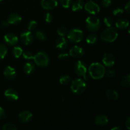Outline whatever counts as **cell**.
Wrapping results in <instances>:
<instances>
[{
	"mask_svg": "<svg viewBox=\"0 0 130 130\" xmlns=\"http://www.w3.org/2000/svg\"><path fill=\"white\" fill-rule=\"evenodd\" d=\"M20 38L22 43L26 45L31 44L33 41V36L31 31H29V30L22 33L20 35Z\"/></svg>",
	"mask_w": 130,
	"mask_h": 130,
	"instance_id": "obj_12",
	"label": "cell"
},
{
	"mask_svg": "<svg viewBox=\"0 0 130 130\" xmlns=\"http://www.w3.org/2000/svg\"><path fill=\"white\" fill-rule=\"evenodd\" d=\"M41 6L45 10H52L58 5L57 0H41Z\"/></svg>",
	"mask_w": 130,
	"mask_h": 130,
	"instance_id": "obj_11",
	"label": "cell"
},
{
	"mask_svg": "<svg viewBox=\"0 0 130 130\" xmlns=\"http://www.w3.org/2000/svg\"><path fill=\"white\" fill-rule=\"evenodd\" d=\"M5 96L10 101H16L19 99V95L13 89H8L5 91Z\"/></svg>",
	"mask_w": 130,
	"mask_h": 130,
	"instance_id": "obj_14",
	"label": "cell"
},
{
	"mask_svg": "<svg viewBox=\"0 0 130 130\" xmlns=\"http://www.w3.org/2000/svg\"><path fill=\"white\" fill-rule=\"evenodd\" d=\"M129 21L128 20H126V19H118L116 22V26L119 29H126V28H128L129 27Z\"/></svg>",
	"mask_w": 130,
	"mask_h": 130,
	"instance_id": "obj_20",
	"label": "cell"
},
{
	"mask_svg": "<svg viewBox=\"0 0 130 130\" xmlns=\"http://www.w3.org/2000/svg\"><path fill=\"white\" fill-rule=\"evenodd\" d=\"M57 33L61 37H65L68 34V30H67V29L66 27H60L57 29Z\"/></svg>",
	"mask_w": 130,
	"mask_h": 130,
	"instance_id": "obj_27",
	"label": "cell"
},
{
	"mask_svg": "<svg viewBox=\"0 0 130 130\" xmlns=\"http://www.w3.org/2000/svg\"><path fill=\"white\" fill-rule=\"evenodd\" d=\"M84 3L82 0H76L73 3L72 6V10L74 11H78L83 8Z\"/></svg>",
	"mask_w": 130,
	"mask_h": 130,
	"instance_id": "obj_21",
	"label": "cell"
},
{
	"mask_svg": "<svg viewBox=\"0 0 130 130\" xmlns=\"http://www.w3.org/2000/svg\"><path fill=\"white\" fill-rule=\"evenodd\" d=\"M97 36L95 34H92L88 36V37L86 39V41L88 44H93L96 43V42L97 41Z\"/></svg>",
	"mask_w": 130,
	"mask_h": 130,
	"instance_id": "obj_24",
	"label": "cell"
},
{
	"mask_svg": "<svg viewBox=\"0 0 130 130\" xmlns=\"http://www.w3.org/2000/svg\"><path fill=\"white\" fill-rule=\"evenodd\" d=\"M19 118L20 121L22 122V123H28L32 118V114L30 112L25 110V111L21 112L19 114Z\"/></svg>",
	"mask_w": 130,
	"mask_h": 130,
	"instance_id": "obj_16",
	"label": "cell"
},
{
	"mask_svg": "<svg viewBox=\"0 0 130 130\" xmlns=\"http://www.w3.org/2000/svg\"><path fill=\"white\" fill-rule=\"evenodd\" d=\"M90 1H92V0H90Z\"/></svg>",
	"mask_w": 130,
	"mask_h": 130,
	"instance_id": "obj_47",
	"label": "cell"
},
{
	"mask_svg": "<svg viewBox=\"0 0 130 130\" xmlns=\"http://www.w3.org/2000/svg\"><path fill=\"white\" fill-rule=\"evenodd\" d=\"M89 74L94 79H100L104 77L105 74V67L99 62L91 63L88 68Z\"/></svg>",
	"mask_w": 130,
	"mask_h": 130,
	"instance_id": "obj_1",
	"label": "cell"
},
{
	"mask_svg": "<svg viewBox=\"0 0 130 130\" xmlns=\"http://www.w3.org/2000/svg\"><path fill=\"white\" fill-rule=\"evenodd\" d=\"M4 40L5 43H7L8 44L11 46L15 45L17 43L19 39L17 36L12 33H8L4 36Z\"/></svg>",
	"mask_w": 130,
	"mask_h": 130,
	"instance_id": "obj_13",
	"label": "cell"
},
{
	"mask_svg": "<svg viewBox=\"0 0 130 130\" xmlns=\"http://www.w3.org/2000/svg\"><path fill=\"white\" fill-rule=\"evenodd\" d=\"M118 37V32L115 28L112 27H109L107 29L104 30L100 35L102 40L105 42L112 43L116 40Z\"/></svg>",
	"mask_w": 130,
	"mask_h": 130,
	"instance_id": "obj_2",
	"label": "cell"
},
{
	"mask_svg": "<svg viewBox=\"0 0 130 130\" xmlns=\"http://www.w3.org/2000/svg\"><path fill=\"white\" fill-rule=\"evenodd\" d=\"M107 76L109 77H110V78H112V77H114V76H116L115 71L112 69L109 70V71H107Z\"/></svg>",
	"mask_w": 130,
	"mask_h": 130,
	"instance_id": "obj_39",
	"label": "cell"
},
{
	"mask_svg": "<svg viewBox=\"0 0 130 130\" xmlns=\"http://www.w3.org/2000/svg\"><path fill=\"white\" fill-rule=\"evenodd\" d=\"M7 21L9 24L17 25V24H19L22 21V17L19 14L14 13H11V15H10Z\"/></svg>",
	"mask_w": 130,
	"mask_h": 130,
	"instance_id": "obj_15",
	"label": "cell"
},
{
	"mask_svg": "<svg viewBox=\"0 0 130 130\" xmlns=\"http://www.w3.org/2000/svg\"><path fill=\"white\" fill-rule=\"evenodd\" d=\"M69 53H60V54L58 55V57L59 59L63 60L67 59V58L69 57Z\"/></svg>",
	"mask_w": 130,
	"mask_h": 130,
	"instance_id": "obj_37",
	"label": "cell"
},
{
	"mask_svg": "<svg viewBox=\"0 0 130 130\" xmlns=\"http://www.w3.org/2000/svg\"><path fill=\"white\" fill-rule=\"evenodd\" d=\"M60 83L62 85H66L69 83L70 81V77L67 75H65V76H62V77L60 78Z\"/></svg>",
	"mask_w": 130,
	"mask_h": 130,
	"instance_id": "obj_29",
	"label": "cell"
},
{
	"mask_svg": "<svg viewBox=\"0 0 130 130\" xmlns=\"http://www.w3.org/2000/svg\"><path fill=\"white\" fill-rule=\"evenodd\" d=\"M104 22L108 27H111L112 25L114 20H113L112 18L110 17H106L104 18Z\"/></svg>",
	"mask_w": 130,
	"mask_h": 130,
	"instance_id": "obj_30",
	"label": "cell"
},
{
	"mask_svg": "<svg viewBox=\"0 0 130 130\" xmlns=\"http://www.w3.org/2000/svg\"><path fill=\"white\" fill-rule=\"evenodd\" d=\"M5 118V112L4 109L0 107V120Z\"/></svg>",
	"mask_w": 130,
	"mask_h": 130,
	"instance_id": "obj_41",
	"label": "cell"
},
{
	"mask_svg": "<svg viewBox=\"0 0 130 130\" xmlns=\"http://www.w3.org/2000/svg\"><path fill=\"white\" fill-rule=\"evenodd\" d=\"M33 59L37 66L41 67L48 66L50 62L49 57L47 55V54H46L44 52H39L36 54L35 55H34Z\"/></svg>",
	"mask_w": 130,
	"mask_h": 130,
	"instance_id": "obj_4",
	"label": "cell"
},
{
	"mask_svg": "<svg viewBox=\"0 0 130 130\" xmlns=\"http://www.w3.org/2000/svg\"><path fill=\"white\" fill-rule=\"evenodd\" d=\"M3 1V0H0V2H1V1Z\"/></svg>",
	"mask_w": 130,
	"mask_h": 130,
	"instance_id": "obj_46",
	"label": "cell"
},
{
	"mask_svg": "<svg viewBox=\"0 0 130 130\" xmlns=\"http://www.w3.org/2000/svg\"><path fill=\"white\" fill-rule=\"evenodd\" d=\"M52 19H53V17H52V14L50 13H46V14L45 15V20L46 22H51L52 21Z\"/></svg>",
	"mask_w": 130,
	"mask_h": 130,
	"instance_id": "obj_40",
	"label": "cell"
},
{
	"mask_svg": "<svg viewBox=\"0 0 130 130\" xmlns=\"http://www.w3.org/2000/svg\"><path fill=\"white\" fill-rule=\"evenodd\" d=\"M67 38L72 43H79L83 38V32L79 29H72L68 32Z\"/></svg>",
	"mask_w": 130,
	"mask_h": 130,
	"instance_id": "obj_6",
	"label": "cell"
},
{
	"mask_svg": "<svg viewBox=\"0 0 130 130\" xmlns=\"http://www.w3.org/2000/svg\"><path fill=\"white\" fill-rule=\"evenodd\" d=\"M112 4V0H102V5L104 7H109Z\"/></svg>",
	"mask_w": 130,
	"mask_h": 130,
	"instance_id": "obj_38",
	"label": "cell"
},
{
	"mask_svg": "<svg viewBox=\"0 0 130 130\" xmlns=\"http://www.w3.org/2000/svg\"><path fill=\"white\" fill-rule=\"evenodd\" d=\"M69 54L74 58H80L84 55V50L79 46H74L71 48Z\"/></svg>",
	"mask_w": 130,
	"mask_h": 130,
	"instance_id": "obj_10",
	"label": "cell"
},
{
	"mask_svg": "<svg viewBox=\"0 0 130 130\" xmlns=\"http://www.w3.org/2000/svg\"><path fill=\"white\" fill-rule=\"evenodd\" d=\"M7 48L5 45L0 44V59H3L7 53Z\"/></svg>",
	"mask_w": 130,
	"mask_h": 130,
	"instance_id": "obj_28",
	"label": "cell"
},
{
	"mask_svg": "<svg viewBox=\"0 0 130 130\" xmlns=\"http://www.w3.org/2000/svg\"><path fill=\"white\" fill-rule=\"evenodd\" d=\"M121 85L124 88H129L130 86V75L126 74L122 78Z\"/></svg>",
	"mask_w": 130,
	"mask_h": 130,
	"instance_id": "obj_25",
	"label": "cell"
},
{
	"mask_svg": "<svg viewBox=\"0 0 130 130\" xmlns=\"http://www.w3.org/2000/svg\"><path fill=\"white\" fill-rule=\"evenodd\" d=\"M56 47L58 49H63L66 48L67 45V41L64 37H62V38H59L56 41Z\"/></svg>",
	"mask_w": 130,
	"mask_h": 130,
	"instance_id": "obj_22",
	"label": "cell"
},
{
	"mask_svg": "<svg viewBox=\"0 0 130 130\" xmlns=\"http://www.w3.org/2000/svg\"><path fill=\"white\" fill-rule=\"evenodd\" d=\"M124 8H125L126 11L128 13H130V1H128V3H126V5L124 6Z\"/></svg>",
	"mask_w": 130,
	"mask_h": 130,
	"instance_id": "obj_42",
	"label": "cell"
},
{
	"mask_svg": "<svg viewBox=\"0 0 130 130\" xmlns=\"http://www.w3.org/2000/svg\"><path fill=\"white\" fill-rule=\"evenodd\" d=\"M2 129L3 130H17V127L15 125L11 123H6L3 126Z\"/></svg>",
	"mask_w": 130,
	"mask_h": 130,
	"instance_id": "obj_31",
	"label": "cell"
},
{
	"mask_svg": "<svg viewBox=\"0 0 130 130\" xmlns=\"http://www.w3.org/2000/svg\"><path fill=\"white\" fill-rule=\"evenodd\" d=\"M121 128H120L119 127H117V126L111 128V130H121Z\"/></svg>",
	"mask_w": 130,
	"mask_h": 130,
	"instance_id": "obj_45",
	"label": "cell"
},
{
	"mask_svg": "<svg viewBox=\"0 0 130 130\" xmlns=\"http://www.w3.org/2000/svg\"><path fill=\"white\" fill-rule=\"evenodd\" d=\"M22 55H23V57L26 60L33 59V57H34L33 53H32L31 52H30V51H26V52H24V53H22Z\"/></svg>",
	"mask_w": 130,
	"mask_h": 130,
	"instance_id": "obj_32",
	"label": "cell"
},
{
	"mask_svg": "<svg viewBox=\"0 0 130 130\" xmlns=\"http://www.w3.org/2000/svg\"><path fill=\"white\" fill-rule=\"evenodd\" d=\"M102 62L106 67H112L115 63V58L112 53H105L103 57Z\"/></svg>",
	"mask_w": 130,
	"mask_h": 130,
	"instance_id": "obj_9",
	"label": "cell"
},
{
	"mask_svg": "<svg viewBox=\"0 0 130 130\" xmlns=\"http://www.w3.org/2000/svg\"><path fill=\"white\" fill-rule=\"evenodd\" d=\"M123 12H124V11H123V9L121 8H117L115 10H113V15L114 16L119 17L121 16L123 13Z\"/></svg>",
	"mask_w": 130,
	"mask_h": 130,
	"instance_id": "obj_36",
	"label": "cell"
},
{
	"mask_svg": "<svg viewBox=\"0 0 130 130\" xmlns=\"http://www.w3.org/2000/svg\"><path fill=\"white\" fill-rule=\"evenodd\" d=\"M74 71L76 74L79 76L85 77L87 74V67L84 62L79 60L76 62L74 66Z\"/></svg>",
	"mask_w": 130,
	"mask_h": 130,
	"instance_id": "obj_7",
	"label": "cell"
},
{
	"mask_svg": "<svg viewBox=\"0 0 130 130\" xmlns=\"http://www.w3.org/2000/svg\"><path fill=\"white\" fill-rule=\"evenodd\" d=\"M36 36L40 41H44L46 39V36L44 32H43L42 31L37 32L36 34Z\"/></svg>",
	"mask_w": 130,
	"mask_h": 130,
	"instance_id": "obj_33",
	"label": "cell"
},
{
	"mask_svg": "<svg viewBox=\"0 0 130 130\" xmlns=\"http://www.w3.org/2000/svg\"><path fill=\"white\" fill-rule=\"evenodd\" d=\"M2 25L4 27H7L9 25V24L8 22V21H4L2 23Z\"/></svg>",
	"mask_w": 130,
	"mask_h": 130,
	"instance_id": "obj_44",
	"label": "cell"
},
{
	"mask_svg": "<svg viewBox=\"0 0 130 130\" xmlns=\"http://www.w3.org/2000/svg\"><path fill=\"white\" fill-rule=\"evenodd\" d=\"M37 27V22L35 20H31L30 22L29 23L28 25V29L29 31H32V30H34Z\"/></svg>",
	"mask_w": 130,
	"mask_h": 130,
	"instance_id": "obj_34",
	"label": "cell"
},
{
	"mask_svg": "<svg viewBox=\"0 0 130 130\" xmlns=\"http://www.w3.org/2000/svg\"><path fill=\"white\" fill-rule=\"evenodd\" d=\"M105 96L107 98L108 100H111V101H116L118 100L119 97L118 93L112 89H109L105 91Z\"/></svg>",
	"mask_w": 130,
	"mask_h": 130,
	"instance_id": "obj_19",
	"label": "cell"
},
{
	"mask_svg": "<svg viewBox=\"0 0 130 130\" xmlns=\"http://www.w3.org/2000/svg\"><path fill=\"white\" fill-rule=\"evenodd\" d=\"M71 0H60V3L62 6V7L65 8H69L70 5H71Z\"/></svg>",
	"mask_w": 130,
	"mask_h": 130,
	"instance_id": "obj_35",
	"label": "cell"
},
{
	"mask_svg": "<svg viewBox=\"0 0 130 130\" xmlns=\"http://www.w3.org/2000/svg\"><path fill=\"white\" fill-rule=\"evenodd\" d=\"M86 24L88 29L91 32H96L100 26V20L95 16H90L86 19Z\"/></svg>",
	"mask_w": 130,
	"mask_h": 130,
	"instance_id": "obj_5",
	"label": "cell"
},
{
	"mask_svg": "<svg viewBox=\"0 0 130 130\" xmlns=\"http://www.w3.org/2000/svg\"><path fill=\"white\" fill-rule=\"evenodd\" d=\"M4 75L8 79H12L16 76V71L13 67L8 66L4 70Z\"/></svg>",
	"mask_w": 130,
	"mask_h": 130,
	"instance_id": "obj_17",
	"label": "cell"
},
{
	"mask_svg": "<svg viewBox=\"0 0 130 130\" xmlns=\"http://www.w3.org/2000/svg\"><path fill=\"white\" fill-rule=\"evenodd\" d=\"M95 123L97 125L100 126H105L109 123V119H108L107 117L105 115H104V114H100V115H98L95 118Z\"/></svg>",
	"mask_w": 130,
	"mask_h": 130,
	"instance_id": "obj_18",
	"label": "cell"
},
{
	"mask_svg": "<svg viewBox=\"0 0 130 130\" xmlns=\"http://www.w3.org/2000/svg\"><path fill=\"white\" fill-rule=\"evenodd\" d=\"M85 9L87 12L91 15L97 14L100 11V6L93 1H89L85 5Z\"/></svg>",
	"mask_w": 130,
	"mask_h": 130,
	"instance_id": "obj_8",
	"label": "cell"
},
{
	"mask_svg": "<svg viewBox=\"0 0 130 130\" xmlns=\"http://www.w3.org/2000/svg\"><path fill=\"white\" fill-rule=\"evenodd\" d=\"M86 88V83L81 79H76L74 80L71 85V91L76 95H80L85 92Z\"/></svg>",
	"mask_w": 130,
	"mask_h": 130,
	"instance_id": "obj_3",
	"label": "cell"
},
{
	"mask_svg": "<svg viewBox=\"0 0 130 130\" xmlns=\"http://www.w3.org/2000/svg\"><path fill=\"white\" fill-rule=\"evenodd\" d=\"M13 53L15 58H19L22 55L23 50L20 46H15L13 50Z\"/></svg>",
	"mask_w": 130,
	"mask_h": 130,
	"instance_id": "obj_26",
	"label": "cell"
},
{
	"mask_svg": "<svg viewBox=\"0 0 130 130\" xmlns=\"http://www.w3.org/2000/svg\"><path fill=\"white\" fill-rule=\"evenodd\" d=\"M125 125L126 126L127 129H130V118L129 117H128V118H127L126 120Z\"/></svg>",
	"mask_w": 130,
	"mask_h": 130,
	"instance_id": "obj_43",
	"label": "cell"
},
{
	"mask_svg": "<svg viewBox=\"0 0 130 130\" xmlns=\"http://www.w3.org/2000/svg\"><path fill=\"white\" fill-rule=\"evenodd\" d=\"M34 68H35V67H34V63H32V62H27L24 66V71L25 74H31L34 71Z\"/></svg>",
	"mask_w": 130,
	"mask_h": 130,
	"instance_id": "obj_23",
	"label": "cell"
}]
</instances>
